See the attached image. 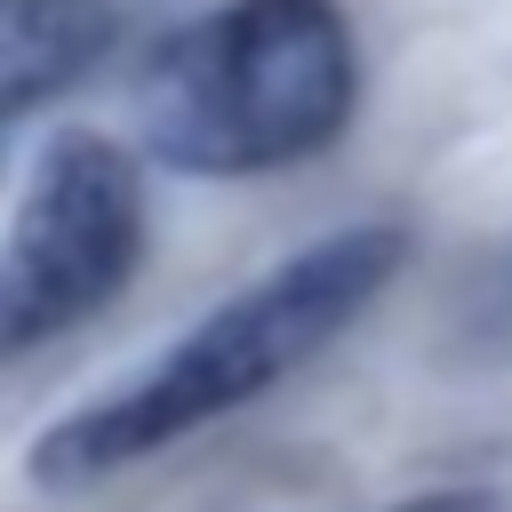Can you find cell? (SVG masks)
I'll return each mask as SVG.
<instances>
[{
  "label": "cell",
  "instance_id": "6da1fadb",
  "mask_svg": "<svg viewBox=\"0 0 512 512\" xmlns=\"http://www.w3.org/2000/svg\"><path fill=\"white\" fill-rule=\"evenodd\" d=\"M400 264H408V232L400 224H344V232L296 248L288 264L248 280L232 304H216L200 328H184L120 392L56 416L32 440L24 480H40V488H96V480L144 464L152 448H168V440H184V432L264 400L312 352H328L392 288Z\"/></svg>",
  "mask_w": 512,
  "mask_h": 512
},
{
  "label": "cell",
  "instance_id": "7a4b0ae2",
  "mask_svg": "<svg viewBox=\"0 0 512 512\" xmlns=\"http://www.w3.org/2000/svg\"><path fill=\"white\" fill-rule=\"evenodd\" d=\"M360 112V40L336 0H224L136 72L144 152L176 176H272Z\"/></svg>",
  "mask_w": 512,
  "mask_h": 512
},
{
  "label": "cell",
  "instance_id": "3957f363",
  "mask_svg": "<svg viewBox=\"0 0 512 512\" xmlns=\"http://www.w3.org/2000/svg\"><path fill=\"white\" fill-rule=\"evenodd\" d=\"M144 264V168L96 128L48 136L0 240V368L96 320Z\"/></svg>",
  "mask_w": 512,
  "mask_h": 512
},
{
  "label": "cell",
  "instance_id": "277c9868",
  "mask_svg": "<svg viewBox=\"0 0 512 512\" xmlns=\"http://www.w3.org/2000/svg\"><path fill=\"white\" fill-rule=\"evenodd\" d=\"M112 32L104 0H0V120L80 88L112 56Z\"/></svg>",
  "mask_w": 512,
  "mask_h": 512
},
{
  "label": "cell",
  "instance_id": "5b68a950",
  "mask_svg": "<svg viewBox=\"0 0 512 512\" xmlns=\"http://www.w3.org/2000/svg\"><path fill=\"white\" fill-rule=\"evenodd\" d=\"M392 512H496V496H488V488H432V496L392 504Z\"/></svg>",
  "mask_w": 512,
  "mask_h": 512
}]
</instances>
